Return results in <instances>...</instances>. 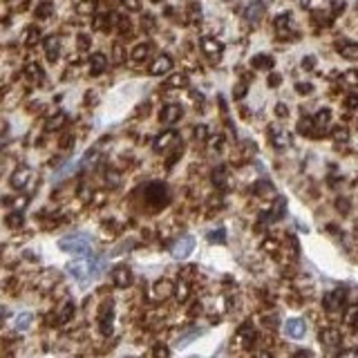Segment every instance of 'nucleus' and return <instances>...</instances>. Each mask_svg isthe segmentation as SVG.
<instances>
[{
  "instance_id": "obj_1",
  "label": "nucleus",
  "mask_w": 358,
  "mask_h": 358,
  "mask_svg": "<svg viewBox=\"0 0 358 358\" xmlns=\"http://www.w3.org/2000/svg\"><path fill=\"white\" fill-rule=\"evenodd\" d=\"M101 269H103L101 258H92V255H83L79 260L67 264V273H72L81 284H87L92 278L101 276Z\"/></svg>"
},
{
  "instance_id": "obj_2",
  "label": "nucleus",
  "mask_w": 358,
  "mask_h": 358,
  "mask_svg": "<svg viewBox=\"0 0 358 358\" xmlns=\"http://www.w3.org/2000/svg\"><path fill=\"white\" fill-rule=\"evenodd\" d=\"M59 248L65 253H72L76 258H83V255H90L92 253V240L83 233H72V235H65L59 240Z\"/></svg>"
},
{
  "instance_id": "obj_3",
  "label": "nucleus",
  "mask_w": 358,
  "mask_h": 358,
  "mask_svg": "<svg viewBox=\"0 0 358 358\" xmlns=\"http://www.w3.org/2000/svg\"><path fill=\"white\" fill-rule=\"evenodd\" d=\"M146 201L150 206H155V209H162L166 201H168V188H166L162 181H152V184H148Z\"/></svg>"
},
{
  "instance_id": "obj_4",
  "label": "nucleus",
  "mask_w": 358,
  "mask_h": 358,
  "mask_svg": "<svg viewBox=\"0 0 358 358\" xmlns=\"http://www.w3.org/2000/svg\"><path fill=\"white\" fill-rule=\"evenodd\" d=\"M112 327H114V304L110 300H106V302L98 307V329H101L103 336H110Z\"/></svg>"
},
{
  "instance_id": "obj_5",
  "label": "nucleus",
  "mask_w": 358,
  "mask_h": 358,
  "mask_svg": "<svg viewBox=\"0 0 358 358\" xmlns=\"http://www.w3.org/2000/svg\"><path fill=\"white\" fill-rule=\"evenodd\" d=\"M193 251H195V237L193 235L179 237V240L170 246V253H173V258H177V260H186Z\"/></svg>"
},
{
  "instance_id": "obj_6",
  "label": "nucleus",
  "mask_w": 358,
  "mask_h": 358,
  "mask_svg": "<svg viewBox=\"0 0 358 358\" xmlns=\"http://www.w3.org/2000/svg\"><path fill=\"white\" fill-rule=\"evenodd\" d=\"M181 114H184L181 106H177V103H168V106H164L162 112H159V121L166 123V126H173V123H177L181 119Z\"/></svg>"
},
{
  "instance_id": "obj_7",
  "label": "nucleus",
  "mask_w": 358,
  "mask_h": 358,
  "mask_svg": "<svg viewBox=\"0 0 358 358\" xmlns=\"http://www.w3.org/2000/svg\"><path fill=\"white\" fill-rule=\"evenodd\" d=\"M173 70V59H170L168 54H159L157 59L150 63V67H148V72L152 76H162V74H168V72Z\"/></svg>"
},
{
  "instance_id": "obj_8",
  "label": "nucleus",
  "mask_w": 358,
  "mask_h": 358,
  "mask_svg": "<svg viewBox=\"0 0 358 358\" xmlns=\"http://www.w3.org/2000/svg\"><path fill=\"white\" fill-rule=\"evenodd\" d=\"M199 47L204 52V56H209L211 61H217L222 56V43L215 38H211V36H204V38L199 40Z\"/></svg>"
},
{
  "instance_id": "obj_9",
  "label": "nucleus",
  "mask_w": 358,
  "mask_h": 358,
  "mask_svg": "<svg viewBox=\"0 0 358 358\" xmlns=\"http://www.w3.org/2000/svg\"><path fill=\"white\" fill-rule=\"evenodd\" d=\"M112 278H114V284H117V287H121V289L130 287V284H132V271H130V267H126V264H119V267L112 271Z\"/></svg>"
},
{
  "instance_id": "obj_10",
  "label": "nucleus",
  "mask_w": 358,
  "mask_h": 358,
  "mask_svg": "<svg viewBox=\"0 0 358 358\" xmlns=\"http://www.w3.org/2000/svg\"><path fill=\"white\" fill-rule=\"evenodd\" d=\"M173 143H177V132H175V130H166V132H162L157 139H155L152 148L157 150V152H164V150L173 148Z\"/></svg>"
},
{
  "instance_id": "obj_11",
  "label": "nucleus",
  "mask_w": 358,
  "mask_h": 358,
  "mask_svg": "<svg viewBox=\"0 0 358 358\" xmlns=\"http://www.w3.org/2000/svg\"><path fill=\"white\" fill-rule=\"evenodd\" d=\"M284 334L291 336V338H302V336L307 334V325H304L302 318H291L284 325Z\"/></svg>"
},
{
  "instance_id": "obj_12",
  "label": "nucleus",
  "mask_w": 358,
  "mask_h": 358,
  "mask_svg": "<svg viewBox=\"0 0 358 358\" xmlns=\"http://www.w3.org/2000/svg\"><path fill=\"white\" fill-rule=\"evenodd\" d=\"M43 47H45V56H47L49 63H56V61H59V54H61V40L56 38V36H49V38H45Z\"/></svg>"
},
{
  "instance_id": "obj_13",
  "label": "nucleus",
  "mask_w": 358,
  "mask_h": 358,
  "mask_svg": "<svg viewBox=\"0 0 358 358\" xmlns=\"http://www.w3.org/2000/svg\"><path fill=\"white\" fill-rule=\"evenodd\" d=\"M29 177H32V170H29L27 166H23V168H18L16 173L12 175V186H14L16 190H23L25 186H27Z\"/></svg>"
},
{
  "instance_id": "obj_14",
  "label": "nucleus",
  "mask_w": 358,
  "mask_h": 358,
  "mask_svg": "<svg viewBox=\"0 0 358 358\" xmlns=\"http://www.w3.org/2000/svg\"><path fill=\"white\" fill-rule=\"evenodd\" d=\"M262 14H264V5H262V0H253V3L244 9V18L248 20V23H258V20L262 18Z\"/></svg>"
},
{
  "instance_id": "obj_15",
  "label": "nucleus",
  "mask_w": 358,
  "mask_h": 358,
  "mask_svg": "<svg viewBox=\"0 0 358 358\" xmlns=\"http://www.w3.org/2000/svg\"><path fill=\"white\" fill-rule=\"evenodd\" d=\"M106 67H108V59L103 54H92L90 56V74L92 76H98V74H103L106 72Z\"/></svg>"
},
{
  "instance_id": "obj_16",
  "label": "nucleus",
  "mask_w": 358,
  "mask_h": 358,
  "mask_svg": "<svg viewBox=\"0 0 358 358\" xmlns=\"http://www.w3.org/2000/svg\"><path fill=\"white\" fill-rule=\"evenodd\" d=\"M150 54H152V45L150 43H139L137 47L130 52V59L134 63H143L146 59H150Z\"/></svg>"
},
{
  "instance_id": "obj_17",
  "label": "nucleus",
  "mask_w": 358,
  "mask_h": 358,
  "mask_svg": "<svg viewBox=\"0 0 358 358\" xmlns=\"http://www.w3.org/2000/svg\"><path fill=\"white\" fill-rule=\"evenodd\" d=\"M325 309H327V314H338V311L342 309V293H340V291L327 293V298H325Z\"/></svg>"
},
{
  "instance_id": "obj_18",
  "label": "nucleus",
  "mask_w": 358,
  "mask_h": 358,
  "mask_svg": "<svg viewBox=\"0 0 358 358\" xmlns=\"http://www.w3.org/2000/svg\"><path fill=\"white\" fill-rule=\"evenodd\" d=\"M320 342L327 347V349H334V347L340 345V336L336 329H325L323 334H320Z\"/></svg>"
},
{
  "instance_id": "obj_19",
  "label": "nucleus",
  "mask_w": 358,
  "mask_h": 358,
  "mask_svg": "<svg viewBox=\"0 0 358 358\" xmlns=\"http://www.w3.org/2000/svg\"><path fill=\"white\" fill-rule=\"evenodd\" d=\"M269 137H271V141H273V146H276V148H287L289 146V134L284 130L269 128Z\"/></svg>"
},
{
  "instance_id": "obj_20",
  "label": "nucleus",
  "mask_w": 358,
  "mask_h": 358,
  "mask_svg": "<svg viewBox=\"0 0 358 358\" xmlns=\"http://www.w3.org/2000/svg\"><path fill=\"white\" fill-rule=\"evenodd\" d=\"M251 65L255 67V70H271V67L276 65V61H273L269 54H258V56H253Z\"/></svg>"
},
{
  "instance_id": "obj_21",
  "label": "nucleus",
  "mask_w": 358,
  "mask_h": 358,
  "mask_svg": "<svg viewBox=\"0 0 358 358\" xmlns=\"http://www.w3.org/2000/svg\"><path fill=\"white\" fill-rule=\"evenodd\" d=\"M291 14H282V16H278L276 18V27H278V32L282 34V36H291L293 34V29H291Z\"/></svg>"
},
{
  "instance_id": "obj_22",
  "label": "nucleus",
  "mask_w": 358,
  "mask_h": 358,
  "mask_svg": "<svg viewBox=\"0 0 358 358\" xmlns=\"http://www.w3.org/2000/svg\"><path fill=\"white\" fill-rule=\"evenodd\" d=\"M25 76H29V81H34V83H40L45 76V72L38 63H29L27 67H25Z\"/></svg>"
},
{
  "instance_id": "obj_23",
  "label": "nucleus",
  "mask_w": 358,
  "mask_h": 358,
  "mask_svg": "<svg viewBox=\"0 0 358 358\" xmlns=\"http://www.w3.org/2000/svg\"><path fill=\"white\" fill-rule=\"evenodd\" d=\"M338 54L342 59H349V61H358V43H345L338 47Z\"/></svg>"
},
{
  "instance_id": "obj_24",
  "label": "nucleus",
  "mask_w": 358,
  "mask_h": 358,
  "mask_svg": "<svg viewBox=\"0 0 358 358\" xmlns=\"http://www.w3.org/2000/svg\"><path fill=\"white\" fill-rule=\"evenodd\" d=\"M67 121V117H65V112H59V114H54L52 119H47V123H45V130L47 132H56L59 128H63V123Z\"/></svg>"
},
{
  "instance_id": "obj_25",
  "label": "nucleus",
  "mask_w": 358,
  "mask_h": 358,
  "mask_svg": "<svg viewBox=\"0 0 358 358\" xmlns=\"http://www.w3.org/2000/svg\"><path fill=\"white\" fill-rule=\"evenodd\" d=\"M186 85H188V76L184 72H177V74L166 79V87H186Z\"/></svg>"
},
{
  "instance_id": "obj_26",
  "label": "nucleus",
  "mask_w": 358,
  "mask_h": 358,
  "mask_svg": "<svg viewBox=\"0 0 358 358\" xmlns=\"http://www.w3.org/2000/svg\"><path fill=\"white\" fill-rule=\"evenodd\" d=\"M20 38H23V43L25 45H29V47H32V45H36L40 40V32L36 27H27L23 32V36H20Z\"/></svg>"
},
{
  "instance_id": "obj_27",
  "label": "nucleus",
  "mask_w": 358,
  "mask_h": 358,
  "mask_svg": "<svg viewBox=\"0 0 358 358\" xmlns=\"http://www.w3.org/2000/svg\"><path fill=\"white\" fill-rule=\"evenodd\" d=\"M329 121H331V112L327 110V108L316 112V117H314V126L316 128H327V126H329Z\"/></svg>"
},
{
  "instance_id": "obj_28",
  "label": "nucleus",
  "mask_w": 358,
  "mask_h": 358,
  "mask_svg": "<svg viewBox=\"0 0 358 358\" xmlns=\"http://www.w3.org/2000/svg\"><path fill=\"white\" fill-rule=\"evenodd\" d=\"M52 14H54V5H52L49 0H45V3H40L38 7H36V18H38V20L49 18Z\"/></svg>"
},
{
  "instance_id": "obj_29",
  "label": "nucleus",
  "mask_w": 358,
  "mask_h": 358,
  "mask_svg": "<svg viewBox=\"0 0 358 358\" xmlns=\"http://www.w3.org/2000/svg\"><path fill=\"white\" fill-rule=\"evenodd\" d=\"M213 184L220 186V188H226L228 186V175L224 168H215L213 170Z\"/></svg>"
},
{
  "instance_id": "obj_30",
  "label": "nucleus",
  "mask_w": 358,
  "mask_h": 358,
  "mask_svg": "<svg viewBox=\"0 0 358 358\" xmlns=\"http://www.w3.org/2000/svg\"><path fill=\"white\" fill-rule=\"evenodd\" d=\"M173 284L170 282H166V280H162V282H157L155 284V295H157V298H166V295H170L173 293Z\"/></svg>"
},
{
  "instance_id": "obj_31",
  "label": "nucleus",
  "mask_w": 358,
  "mask_h": 358,
  "mask_svg": "<svg viewBox=\"0 0 358 358\" xmlns=\"http://www.w3.org/2000/svg\"><path fill=\"white\" fill-rule=\"evenodd\" d=\"M188 18H190V23H193V25L201 23V9H199V5H197V3L188 5Z\"/></svg>"
},
{
  "instance_id": "obj_32",
  "label": "nucleus",
  "mask_w": 358,
  "mask_h": 358,
  "mask_svg": "<svg viewBox=\"0 0 358 358\" xmlns=\"http://www.w3.org/2000/svg\"><path fill=\"white\" fill-rule=\"evenodd\" d=\"M123 61H126V52H123V47L117 43V45L112 47V63H114V65H121Z\"/></svg>"
},
{
  "instance_id": "obj_33",
  "label": "nucleus",
  "mask_w": 358,
  "mask_h": 358,
  "mask_svg": "<svg viewBox=\"0 0 358 358\" xmlns=\"http://www.w3.org/2000/svg\"><path fill=\"white\" fill-rule=\"evenodd\" d=\"M23 222H25L23 213H12V215L7 217V224L12 226V228H18V226H23Z\"/></svg>"
},
{
  "instance_id": "obj_34",
  "label": "nucleus",
  "mask_w": 358,
  "mask_h": 358,
  "mask_svg": "<svg viewBox=\"0 0 358 358\" xmlns=\"http://www.w3.org/2000/svg\"><path fill=\"white\" fill-rule=\"evenodd\" d=\"M331 137H334L336 141H347V139H349V132H347V128L338 126V128H334V132H331Z\"/></svg>"
},
{
  "instance_id": "obj_35",
  "label": "nucleus",
  "mask_w": 358,
  "mask_h": 358,
  "mask_svg": "<svg viewBox=\"0 0 358 358\" xmlns=\"http://www.w3.org/2000/svg\"><path fill=\"white\" fill-rule=\"evenodd\" d=\"M94 7H96L94 0H83L81 7H79V12L81 14H94Z\"/></svg>"
},
{
  "instance_id": "obj_36",
  "label": "nucleus",
  "mask_w": 358,
  "mask_h": 358,
  "mask_svg": "<svg viewBox=\"0 0 358 358\" xmlns=\"http://www.w3.org/2000/svg\"><path fill=\"white\" fill-rule=\"evenodd\" d=\"M76 47H79L81 52H85L87 47H90V36H85V34L76 36Z\"/></svg>"
},
{
  "instance_id": "obj_37",
  "label": "nucleus",
  "mask_w": 358,
  "mask_h": 358,
  "mask_svg": "<svg viewBox=\"0 0 358 358\" xmlns=\"http://www.w3.org/2000/svg\"><path fill=\"white\" fill-rule=\"evenodd\" d=\"M106 20H108V16H103V14H94V23H92V27H94V29H106Z\"/></svg>"
},
{
  "instance_id": "obj_38",
  "label": "nucleus",
  "mask_w": 358,
  "mask_h": 358,
  "mask_svg": "<svg viewBox=\"0 0 358 358\" xmlns=\"http://www.w3.org/2000/svg\"><path fill=\"white\" fill-rule=\"evenodd\" d=\"M72 311H74V304L67 302V304H65V309L61 311V323H67V320L72 318Z\"/></svg>"
},
{
  "instance_id": "obj_39",
  "label": "nucleus",
  "mask_w": 358,
  "mask_h": 358,
  "mask_svg": "<svg viewBox=\"0 0 358 358\" xmlns=\"http://www.w3.org/2000/svg\"><path fill=\"white\" fill-rule=\"evenodd\" d=\"M121 5L126 9H130V12H139V7H141V0H121Z\"/></svg>"
},
{
  "instance_id": "obj_40",
  "label": "nucleus",
  "mask_w": 358,
  "mask_h": 358,
  "mask_svg": "<svg viewBox=\"0 0 358 358\" xmlns=\"http://www.w3.org/2000/svg\"><path fill=\"white\" fill-rule=\"evenodd\" d=\"M152 358H168V347H166V345H157V347H155Z\"/></svg>"
},
{
  "instance_id": "obj_41",
  "label": "nucleus",
  "mask_w": 358,
  "mask_h": 358,
  "mask_svg": "<svg viewBox=\"0 0 358 358\" xmlns=\"http://www.w3.org/2000/svg\"><path fill=\"white\" fill-rule=\"evenodd\" d=\"M29 323H32L29 314H20V318L16 320V327H18V329H23V327H29Z\"/></svg>"
},
{
  "instance_id": "obj_42",
  "label": "nucleus",
  "mask_w": 358,
  "mask_h": 358,
  "mask_svg": "<svg viewBox=\"0 0 358 358\" xmlns=\"http://www.w3.org/2000/svg\"><path fill=\"white\" fill-rule=\"evenodd\" d=\"M72 146H74V137H72V134H65V137L61 139V148H63V150H70Z\"/></svg>"
},
{
  "instance_id": "obj_43",
  "label": "nucleus",
  "mask_w": 358,
  "mask_h": 358,
  "mask_svg": "<svg viewBox=\"0 0 358 358\" xmlns=\"http://www.w3.org/2000/svg\"><path fill=\"white\" fill-rule=\"evenodd\" d=\"M195 137L197 139H209V128H206V126H197L195 128Z\"/></svg>"
},
{
  "instance_id": "obj_44",
  "label": "nucleus",
  "mask_w": 358,
  "mask_h": 358,
  "mask_svg": "<svg viewBox=\"0 0 358 358\" xmlns=\"http://www.w3.org/2000/svg\"><path fill=\"white\" fill-rule=\"evenodd\" d=\"M345 106L347 108H354V110H356V108H358V94H349V96H347L345 98Z\"/></svg>"
},
{
  "instance_id": "obj_45",
  "label": "nucleus",
  "mask_w": 358,
  "mask_h": 358,
  "mask_svg": "<svg viewBox=\"0 0 358 358\" xmlns=\"http://www.w3.org/2000/svg\"><path fill=\"white\" fill-rule=\"evenodd\" d=\"M224 237H226L224 231H215V233H211V235H209V240H211V242H222Z\"/></svg>"
},
{
  "instance_id": "obj_46",
  "label": "nucleus",
  "mask_w": 358,
  "mask_h": 358,
  "mask_svg": "<svg viewBox=\"0 0 358 358\" xmlns=\"http://www.w3.org/2000/svg\"><path fill=\"white\" fill-rule=\"evenodd\" d=\"M314 65H316V59H314V56H304V61H302V67H304V70H314Z\"/></svg>"
},
{
  "instance_id": "obj_47",
  "label": "nucleus",
  "mask_w": 358,
  "mask_h": 358,
  "mask_svg": "<svg viewBox=\"0 0 358 358\" xmlns=\"http://www.w3.org/2000/svg\"><path fill=\"white\" fill-rule=\"evenodd\" d=\"M334 358H356V351L354 349H345V351H340V354H336Z\"/></svg>"
},
{
  "instance_id": "obj_48",
  "label": "nucleus",
  "mask_w": 358,
  "mask_h": 358,
  "mask_svg": "<svg viewBox=\"0 0 358 358\" xmlns=\"http://www.w3.org/2000/svg\"><path fill=\"white\" fill-rule=\"evenodd\" d=\"M276 114H278V117H282V119H284V117H287V114H289V112H287V106H284V103H278V106H276Z\"/></svg>"
},
{
  "instance_id": "obj_49",
  "label": "nucleus",
  "mask_w": 358,
  "mask_h": 358,
  "mask_svg": "<svg viewBox=\"0 0 358 358\" xmlns=\"http://www.w3.org/2000/svg\"><path fill=\"white\" fill-rule=\"evenodd\" d=\"M295 90L302 92V94H309V92H311V85H309V83H298V85H295Z\"/></svg>"
},
{
  "instance_id": "obj_50",
  "label": "nucleus",
  "mask_w": 358,
  "mask_h": 358,
  "mask_svg": "<svg viewBox=\"0 0 358 358\" xmlns=\"http://www.w3.org/2000/svg\"><path fill=\"white\" fill-rule=\"evenodd\" d=\"M85 103L87 106H92V103H96V92H85Z\"/></svg>"
},
{
  "instance_id": "obj_51",
  "label": "nucleus",
  "mask_w": 358,
  "mask_h": 358,
  "mask_svg": "<svg viewBox=\"0 0 358 358\" xmlns=\"http://www.w3.org/2000/svg\"><path fill=\"white\" fill-rule=\"evenodd\" d=\"M345 81H347V83H358V72H347V74H345Z\"/></svg>"
},
{
  "instance_id": "obj_52",
  "label": "nucleus",
  "mask_w": 358,
  "mask_h": 358,
  "mask_svg": "<svg viewBox=\"0 0 358 358\" xmlns=\"http://www.w3.org/2000/svg\"><path fill=\"white\" fill-rule=\"evenodd\" d=\"M280 81H282V79H280L278 74H271V79H269V85H271V87H276V85H278Z\"/></svg>"
},
{
  "instance_id": "obj_53",
  "label": "nucleus",
  "mask_w": 358,
  "mask_h": 358,
  "mask_svg": "<svg viewBox=\"0 0 358 358\" xmlns=\"http://www.w3.org/2000/svg\"><path fill=\"white\" fill-rule=\"evenodd\" d=\"M291 358H309V354H307L304 349H300V351H295V354H293Z\"/></svg>"
},
{
  "instance_id": "obj_54",
  "label": "nucleus",
  "mask_w": 358,
  "mask_h": 358,
  "mask_svg": "<svg viewBox=\"0 0 358 358\" xmlns=\"http://www.w3.org/2000/svg\"><path fill=\"white\" fill-rule=\"evenodd\" d=\"M258 358H271V354H269V351H262V354H258Z\"/></svg>"
},
{
  "instance_id": "obj_55",
  "label": "nucleus",
  "mask_w": 358,
  "mask_h": 358,
  "mask_svg": "<svg viewBox=\"0 0 358 358\" xmlns=\"http://www.w3.org/2000/svg\"><path fill=\"white\" fill-rule=\"evenodd\" d=\"M3 314H5V309H0V318H3Z\"/></svg>"
},
{
  "instance_id": "obj_56",
  "label": "nucleus",
  "mask_w": 358,
  "mask_h": 358,
  "mask_svg": "<svg viewBox=\"0 0 358 358\" xmlns=\"http://www.w3.org/2000/svg\"><path fill=\"white\" fill-rule=\"evenodd\" d=\"M193 358H201V356H193Z\"/></svg>"
}]
</instances>
